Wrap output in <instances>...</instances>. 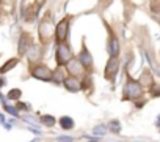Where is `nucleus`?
I'll list each match as a JSON object with an SVG mask.
<instances>
[{"label":"nucleus","instance_id":"obj_1","mask_svg":"<svg viewBox=\"0 0 160 142\" xmlns=\"http://www.w3.org/2000/svg\"><path fill=\"white\" fill-rule=\"evenodd\" d=\"M55 33V29L52 25V16L47 13L42 21L39 22L38 25V36H39V43L42 46H47L50 41H52V35Z\"/></svg>","mask_w":160,"mask_h":142},{"label":"nucleus","instance_id":"obj_2","mask_svg":"<svg viewBox=\"0 0 160 142\" xmlns=\"http://www.w3.org/2000/svg\"><path fill=\"white\" fill-rule=\"evenodd\" d=\"M141 96H143V87L140 85L138 81H135L133 78L127 74V81L122 90V98L129 101H135V100H141Z\"/></svg>","mask_w":160,"mask_h":142},{"label":"nucleus","instance_id":"obj_3","mask_svg":"<svg viewBox=\"0 0 160 142\" xmlns=\"http://www.w3.org/2000/svg\"><path fill=\"white\" fill-rule=\"evenodd\" d=\"M72 58H74V52L71 51V47L68 46V43H64V44H58L57 52H55L57 65H58L60 68H63V66H66Z\"/></svg>","mask_w":160,"mask_h":142},{"label":"nucleus","instance_id":"obj_4","mask_svg":"<svg viewBox=\"0 0 160 142\" xmlns=\"http://www.w3.org/2000/svg\"><path fill=\"white\" fill-rule=\"evenodd\" d=\"M30 74L35 79H39V81H52L53 71L44 63H36L30 68Z\"/></svg>","mask_w":160,"mask_h":142},{"label":"nucleus","instance_id":"obj_5","mask_svg":"<svg viewBox=\"0 0 160 142\" xmlns=\"http://www.w3.org/2000/svg\"><path fill=\"white\" fill-rule=\"evenodd\" d=\"M69 36V19L64 18L55 25V40L58 44H64Z\"/></svg>","mask_w":160,"mask_h":142},{"label":"nucleus","instance_id":"obj_6","mask_svg":"<svg viewBox=\"0 0 160 142\" xmlns=\"http://www.w3.org/2000/svg\"><path fill=\"white\" fill-rule=\"evenodd\" d=\"M33 36L28 33V32H22V35L19 36V41H18V52L19 55H27L30 52V49L33 47Z\"/></svg>","mask_w":160,"mask_h":142},{"label":"nucleus","instance_id":"obj_7","mask_svg":"<svg viewBox=\"0 0 160 142\" xmlns=\"http://www.w3.org/2000/svg\"><path fill=\"white\" fill-rule=\"evenodd\" d=\"M66 71L72 76V78H80V76H87V69H85V66L78 62V58H72L68 65H66Z\"/></svg>","mask_w":160,"mask_h":142},{"label":"nucleus","instance_id":"obj_8","mask_svg":"<svg viewBox=\"0 0 160 142\" xmlns=\"http://www.w3.org/2000/svg\"><path fill=\"white\" fill-rule=\"evenodd\" d=\"M118 69H119V60L110 57L108 62H107V66H105V78L113 82L115 78H116V74H118Z\"/></svg>","mask_w":160,"mask_h":142},{"label":"nucleus","instance_id":"obj_9","mask_svg":"<svg viewBox=\"0 0 160 142\" xmlns=\"http://www.w3.org/2000/svg\"><path fill=\"white\" fill-rule=\"evenodd\" d=\"M78 62L82 63L83 66H85V69L87 71H90L91 68H93V55L90 54V51L87 49V47H83L82 51H80V54H78Z\"/></svg>","mask_w":160,"mask_h":142},{"label":"nucleus","instance_id":"obj_10","mask_svg":"<svg viewBox=\"0 0 160 142\" xmlns=\"http://www.w3.org/2000/svg\"><path fill=\"white\" fill-rule=\"evenodd\" d=\"M63 85L66 87V90L74 92V93H77L78 90H82V82H80L77 78H72V76H68V78L64 79Z\"/></svg>","mask_w":160,"mask_h":142},{"label":"nucleus","instance_id":"obj_11","mask_svg":"<svg viewBox=\"0 0 160 142\" xmlns=\"http://www.w3.org/2000/svg\"><path fill=\"white\" fill-rule=\"evenodd\" d=\"M119 41H118V38L112 33L110 35V38H108V54H110V57H113V58H118V55H119Z\"/></svg>","mask_w":160,"mask_h":142},{"label":"nucleus","instance_id":"obj_12","mask_svg":"<svg viewBox=\"0 0 160 142\" xmlns=\"http://www.w3.org/2000/svg\"><path fill=\"white\" fill-rule=\"evenodd\" d=\"M138 82H140V85H141L143 89H151L149 85H152V74H151L149 69L143 71L141 76H140V79H138Z\"/></svg>","mask_w":160,"mask_h":142},{"label":"nucleus","instance_id":"obj_13","mask_svg":"<svg viewBox=\"0 0 160 142\" xmlns=\"http://www.w3.org/2000/svg\"><path fill=\"white\" fill-rule=\"evenodd\" d=\"M27 57H28V60H30L32 63H36V62H39L41 57H42V49L35 44V46L30 49V52L27 54Z\"/></svg>","mask_w":160,"mask_h":142},{"label":"nucleus","instance_id":"obj_14","mask_svg":"<svg viewBox=\"0 0 160 142\" xmlns=\"http://www.w3.org/2000/svg\"><path fill=\"white\" fill-rule=\"evenodd\" d=\"M18 63H19V58H18V57H13V58L7 60V63H3L2 66H0V76L5 74V73H8V71H11Z\"/></svg>","mask_w":160,"mask_h":142},{"label":"nucleus","instance_id":"obj_15","mask_svg":"<svg viewBox=\"0 0 160 142\" xmlns=\"http://www.w3.org/2000/svg\"><path fill=\"white\" fill-rule=\"evenodd\" d=\"M66 78H68V76H66V71H64L63 68L57 66V69H53L52 81H53L55 84H61V82H64V79H66Z\"/></svg>","mask_w":160,"mask_h":142},{"label":"nucleus","instance_id":"obj_16","mask_svg":"<svg viewBox=\"0 0 160 142\" xmlns=\"http://www.w3.org/2000/svg\"><path fill=\"white\" fill-rule=\"evenodd\" d=\"M60 126L63 129H72L74 128V120L71 117H61L60 118Z\"/></svg>","mask_w":160,"mask_h":142},{"label":"nucleus","instance_id":"obj_17","mask_svg":"<svg viewBox=\"0 0 160 142\" xmlns=\"http://www.w3.org/2000/svg\"><path fill=\"white\" fill-rule=\"evenodd\" d=\"M21 96H22V92H21L19 89H13V90H10L8 95H7V98H8V100H13V101H19Z\"/></svg>","mask_w":160,"mask_h":142},{"label":"nucleus","instance_id":"obj_18","mask_svg":"<svg viewBox=\"0 0 160 142\" xmlns=\"http://www.w3.org/2000/svg\"><path fill=\"white\" fill-rule=\"evenodd\" d=\"M41 123L52 128V126H55V118L52 115H41Z\"/></svg>","mask_w":160,"mask_h":142},{"label":"nucleus","instance_id":"obj_19","mask_svg":"<svg viewBox=\"0 0 160 142\" xmlns=\"http://www.w3.org/2000/svg\"><path fill=\"white\" fill-rule=\"evenodd\" d=\"M91 85H93L91 74H87V76H85V79H83V82H82V89H83V90H87V89H91Z\"/></svg>","mask_w":160,"mask_h":142},{"label":"nucleus","instance_id":"obj_20","mask_svg":"<svg viewBox=\"0 0 160 142\" xmlns=\"http://www.w3.org/2000/svg\"><path fill=\"white\" fill-rule=\"evenodd\" d=\"M110 131L112 133H115V134H118L119 131H121V125H119V122L118 120H113V122H110Z\"/></svg>","mask_w":160,"mask_h":142},{"label":"nucleus","instance_id":"obj_21","mask_svg":"<svg viewBox=\"0 0 160 142\" xmlns=\"http://www.w3.org/2000/svg\"><path fill=\"white\" fill-rule=\"evenodd\" d=\"M105 131H107L105 126H96V128H94V134H101V136H104Z\"/></svg>","mask_w":160,"mask_h":142},{"label":"nucleus","instance_id":"obj_22","mask_svg":"<svg viewBox=\"0 0 160 142\" xmlns=\"http://www.w3.org/2000/svg\"><path fill=\"white\" fill-rule=\"evenodd\" d=\"M58 140H60V142H72L74 139H72L71 136H63V137H58Z\"/></svg>","mask_w":160,"mask_h":142},{"label":"nucleus","instance_id":"obj_23","mask_svg":"<svg viewBox=\"0 0 160 142\" xmlns=\"http://www.w3.org/2000/svg\"><path fill=\"white\" fill-rule=\"evenodd\" d=\"M155 125H157V126L160 128V115H158V118H157V123H155Z\"/></svg>","mask_w":160,"mask_h":142},{"label":"nucleus","instance_id":"obj_24","mask_svg":"<svg viewBox=\"0 0 160 142\" xmlns=\"http://www.w3.org/2000/svg\"><path fill=\"white\" fill-rule=\"evenodd\" d=\"M90 142H94V140H90Z\"/></svg>","mask_w":160,"mask_h":142},{"label":"nucleus","instance_id":"obj_25","mask_svg":"<svg viewBox=\"0 0 160 142\" xmlns=\"http://www.w3.org/2000/svg\"><path fill=\"white\" fill-rule=\"evenodd\" d=\"M0 11H2V10H0Z\"/></svg>","mask_w":160,"mask_h":142}]
</instances>
